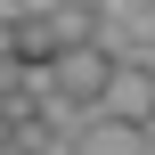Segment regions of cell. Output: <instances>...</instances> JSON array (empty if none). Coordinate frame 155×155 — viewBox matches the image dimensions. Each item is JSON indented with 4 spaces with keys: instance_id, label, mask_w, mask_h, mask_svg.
I'll return each mask as SVG.
<instances>
[{
    "instance_id": "obj_5",
    "label": "cell",
    "mask_w": 155,
    "mask_h": 155,
    "mask_svg": "<svg viewBox=\"0 0 155 155\" xmlns=\"http://www.w3.org/2000/svg\"><path fill=\"white\" fill-rule=\"evenodd\" d=\"M8 49H16V8L0 0V57H8Z\"/></svg>"
},
{
    "instance_id": "obj_3",
    "label": "cell",
    "mask_w": 155,
    "mask_h": 155,
    "mask_svg": "<svg viewBox=\"0 0 155 155\" xmlns=\"http://www.w3.org/2000/svg\"><path fill=\"white\" fill-rule=\"evenodd\" d=\"M65 49H74V41H65V25H57V0H49V8H33V16H16V57H25V65H41V74H49Z\"/></svg>"
},
{
    "instance_id": "obj_1",
    "label": "cell",
    "mask_w": 155,
    "mask_h": 155,
    "mask_svg": "<svg viewBox=\"0 0 155 155\" xmlns=\"http://www.w3.org/2000/svg\"><path fill=\"white\" fill-rule=\"evenodd\" d=\"M114 65H123V57H114L106 41H74V49L49 65V98H65L74 114H98L106 90H114Z\"/></svg>"
},
{
    "instance_id": "obj_6",
    "label": "cell",
    "mask_w": 155,
    "mask_h": 155,
    "mask_svg": "<svg viewBox=\"0 0 155 155\" xmlns=\"http://www.w3.org/2000/svg\"><path fill=\"white\" fill-rule=\"evenodd\" d=\"M16 147V114H8V106H0V155Z\"/></svg>"
},
{
    "instance_id": "obj_2",
    "label": "cell",
    "mask_w": 155,
    "mask_h": 155,
    "mask_svg": "<svg viewBox=\"0 0 155 155\" xmlns=\"http://www.w3.org/2000/svg\"><path fill=\"white\" fill-rule=\"evenodd\" d=\"M98 114H123V123H155V57H123L114 65V90H106V106Z\"/></svg>"
},
{
    "instance_id": "obj_4",
    "label": "cell",
    "mask_w": 155,
    "mask_h": 155,
    "mask_svg": "<svg viewBox=\"0 0 155 155\" xmlns=\"http://www.w3.org/2000/svg\"><path fill=\"white\" fill-rule=\"evenodd\" d=\"M74 155H147V131L123 123V114H90L74 131Z\"/></svg>"
}]
</instances>
